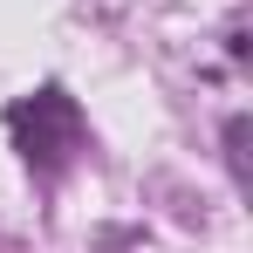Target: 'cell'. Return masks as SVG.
<instances>
[{
    "label": "cell",
    "mask_w": 253,
    "mask_h": 253,
    "mask_svg": "<svg viewBox=\"0 0 253 253\" xmlns=\"http://www.w3.org/2000/svg\"><path fill=\"white\" fill-rule=\"evenodd\" d=\"M7 130H14L21 158L42 171V178H55V171H62V165H69V158L89 144L83 110H76L62 89H35V96H21V103L7 110Z\"/></svg>",
    "instance_id": "1"
}]
</instances>
